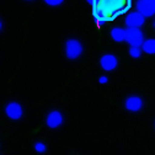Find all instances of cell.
<instances>
[{
	"label": "cell",
	"mask_w": 155,
	"mask_h": 155,
	"mask_svg": "<svg viewBox=\"0 0 155 155\" xmlns=\"http://www.w3.org/2000/svg\"><path fill=\"white\" fill-rule=\"evenodd\" d=\"M130 5V0H94L92 15L101 17V20L95 18V25L100 27L102 22L114 20L117 16L127 12Z\"/></svg>",
	"instance_id": "cell-1"
},
{
	"label": "cell",
	"mask_w": 155,
	"mask_h": 155,
	"mask_svg": "<svg viewBox=\"0 0 155 155\" xmlns=\"http://www.w3.org/2000/svg\"><path fill=\"white\" fill-rule=\"evenodd\" d=\"M83 53V46L78 40H69L65 43V55L69 59H76Z\"/></svg>",
	"instance_id": "cell-2"
},
{
	"label": "cell",
	"mask_w": 155,
	"mask_h": 155,
	"mask_svg": "<svg viewBox=\"0 0 155 155\" xmlns=\"http://www.w3.org/2000/svg\"><path fill=\"white\" fill-rule=\"evenodd\" d=\"M127 42L130 46L134 47H140L144 42V36L139 28H134V27H128L127 28Z\"/></svg>",
	"instance_id": "cell-3"
},
{
	"label": "cell",
	"mask_w": 155,
	"mask_h": 155,
	"mask_svg": "<svg viewBox=\"0 0 155 155\" xmlns=\"http://www.w3.org/2000/svg\"><path fill=\"white\" fill-rule=\"evenodd\" d=\"M144 16L142 14L137 12H132L126 17V25L128 27H134V28H139L140 26L144 25Z\"/></svg>",
	"instance_id": "cell-4"
},
{
	"label": "cell",
	"mask_w": 155,
	"mask_h": 155,
	"mask_svg": "<svg viewBox=\"0 0 155 155\" xmlns=\"http://www.w3.org/2000/svg\"><path fill=\"white\" fill-rule=\"evenodd\" d=\"M126 108L130 112H138L143 108V100L139 96H129L126 99Z\"/></svg>",
	"instance_id": "cell-5"
},
{
	"label": "cell",
	"mask_w": 155,
	"mask_h": 155,
	"mask_svg": "<svg viewBox=\"0 0 155 155\" xmlns=\"http://www.w3.org/2000/svg\"><path fill=\"white\" fill-rule=\"evenodd\" d=\"M5 113L11 120H18L22 116V108L17 102H10L5 107Z\"/></svg>",
	"instance_id": "cell-6"
},
{
	"label": "cell",
	"mask_w": 155,
	"mask_h": 155,
	"mask_svg": "<svg viewBox=\"0 0 155 155\" xmlns=\"http://www.w3.org/2000/svg\"><path fill=\"white\" fill-rule=\"evenodd\" d=\"M117 58H116L113 54H105L102 55V58L100 59V65L104 70L110 71L113 70L116 67H117Z\"/></svg>",
	"instance_id": "cell-7"
},
{
	"label": "cell",
	"mask_w": 155,
	"mask_h": 155,
	"mask_svg": "<svg viewBox=\"0 0 155 155\" xmlns=\"http://www.w3.org/2000/svg\"><path fill=\"white\" fill-rule=\"evenodd\" d=\"M63 122V117L59 111H51L47 116V124L51 128H57L59 127Z\"/></svg>",
	"instance_id": "cell-8"
},
{
	"label": "cell",
	"mask_w": 155,
	"mask_h": 155,
	"mask_svg": "<svg viewBox=\"0 0 155 155\" xmlns=\"http://www.w3.org/2000/svg\"><path fill=\"white\" fill-rule=\"evenodd\" d=\"M137 11L139 14H142L144 17H149V16H153L155 14L154 8L147 2V0H139L137 3Z\"/></svg>",
	"instance_id": "cell-9"
},
{
	"label": "cell",
	"mask_w": 155,
	"mask_h": 155,
	"mask_svg": "<svg viewBox=\"0 0 155 155\" xmlns=\"http://www.w3.org/2000/svg\"><path fill=\"white\" fill-rule=\"evenodd\" d=\"M111 38L116 42H123L127 41V30L121 27H114L111 30Z\"/></svg>",
	"instance_id": "cell-10"
},
{
	"label": "cell",
	"mask_w": 155,
	"mask_h": 155,
	"mask_svg": "<svg viewBox=\"0 0 155 155\" xmlns=\"http://www.w3.org/2000/svg\"><path fill=\"white\" fill-rule=\"evenodd\" d=\"M142 48L147 54H155V38L145 40L142 45Z\"/></svg>",
	"instance_id": "cell-11"
},
{
	"label": "cell",
	"mask_w": 155,
	"mask_h": 155,
	"mask_svg": "<svg viewBox=\"0 0 155 155\" xmlns=\"http://www.w3.org/2000/svg\"><path fill=\"white\" fill-rule=\"evenodd\" d=\"M129 54H130V57H132V58H139V57H140V51H139V47L130 46Z\"/></svg>",
	"instance_id": "cell-12"
},
{
	"label": "cell",
	"mask_w": 155,
	"mask_h": 155,
	"mask_svg": "<svg viewBox=\"0 0 155 155\" xmlns=\"http://www.w3.org/2000/svg\"><path fill=\"white\" fill-rule=\"evenodd\" d=\"M43 2H45L46 4H48L49 6H58V5L63 4L64 0H43Z\"/></svg>",
	"instance_id": "cell-13"
},
{
	"label": "cell",
	"mask_w": 155,
	"mask_h": 155,
	"mask_svg": "<svg viewBox=\"0 0 155 155\" xmlns=\"http://www.w3.org/2000/svg\"><path fill=\"white\" fill-rule=\"evenodd\" d=\"M46 145L43 144V143H36L35 144V150L37 151V153H45L46 151Z\"/></svg>",
	"instance_id": "cell-14"
},
{
	"label": "cell",
	"mask_w": 155,
	"mask_h": 155,
	"mask_svg": "<svg viewBox=\"0 0 155 155\" xmlns=\"http://www.w3.org/2000/svg\"><path fill=\"white\" fill-rule=\"evenodd\" d=\"M99 81H100L101 84H104V83H106V81H107V78H106V76H101L100 79H99Z\"/></svg>",
	"instance_id": "cell-15"
},
{
	"label": "cell",
	"mask_w": 155,
	"mask_h": 155,
	"mask_svg": "<svg viewBox=\"0 0 155 155\" xmlns=\"http://www.w3.org/2000/svg\"><path fill=\"white\" fill-rule=\"evenodd\" d=\"M86 2H87V3H90V4H92V3H94V0H86Z\"/></svg>",
	"instance_id": "cell-16"
},
{
	"label": "cell",
	"mask_w": 155,
	"mask_h": 155,
	"mask_svg": "<svg viewBox=\"0 0 155 155\" xmlns=\"http://www.w3.org/2000/svg\"><path fill=\"white\" fill-rule=\"evenodd\" d=\"M154 27H155V22H154Z\"/></svg>",
	"instance_id": "cell-17"
}]
</instances>
